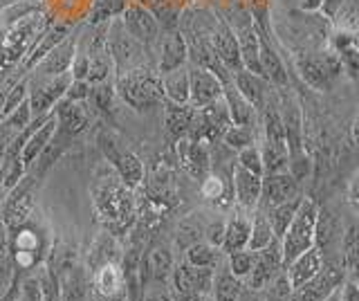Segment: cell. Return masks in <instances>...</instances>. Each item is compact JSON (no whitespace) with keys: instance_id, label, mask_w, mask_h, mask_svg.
Wrapping results in <instances>:
<instances>
[{"instance_id":"9a60e30c","label":"cell","mask_w":359,"mask_h":301,"mask_svg":"<svg viewBox=\"0 0 359 301\" xmlns=\"http://www.w3.org/2000/svg\"><path fill=\"white\" fill-rule=\"evenodd\" d=\"M56 117V135H61L63 142L76 138L90 126V110L88 102H72V99H61L56 108H52Z\"/></svg>"},{"instance_id":"94428289","label":"cell","mask_w":359,"mask_h":301,"mask_svg":"<svg viewBox=\"0 0 359 301\" xmlns=\"http://www.w3.org/2000/svg\"><path fill=\"white\" fill-rule=\"evenodd\" d=\"M3 153H5V151H0V166H3Z\"/></svg>"},{"instance_id":"8d00e7d4","label":"cell","mask_w":359,"mask_h":301,"mask_svg":"<svg viewBox=\"0 0 359 301\" xmlns=\"http://www.w3.org/2000/svg\"><path fill=\"white\" fill-rule=\"evenodd\" d=\"M126 5H128V0H95L93 7H90L88 23L90 25L110 23V20H115L123 14Z\"/></svg>"},{"instance_id":"cb8c5ba5","label":"cell","mask_w":359,"mask_h":301,"mask_svg":"<svg viewBox=\"0 0 359 301\" xmlns=\"http://www.w3.org/2000/svg\"><path fill=\"white\" fill-rule=\"evenodd\" d=\"M173 265L175 263L168 248L153 245L149 252L142 254V286H146L149 281H166V279H171Z\"/></svg>"},{"instance_id":"60d3db41","label":"cell","mask_w":359,"mask_h":301,"mask_svg":"<svg viewBox=\"0 0 359 301\" xmlns=\"http://www.w3.org/2000/svg\"><path fill=\"white\" fill-rule=\"evenodd\" d=\"M357 0H344V3L337 7V12L332 16L334 20V25L339 32H353L355 34V29H357Z\"/></svg>"},{"instance_id":"9c48e42d","label":"cell","mask_w":359,"mask_h":301,"mask_svg":"<svg viewBox=\"0 0 359 301\" xmlns=\"http://www.w3.org/2000/svg\"><path fill=\"white\" fill-rule=\"evenodd\" d=\"M283 270V254H280V241L274 239L261 250H254V263L250 274L245 276V288L263 290L272 279Z\"/></svg>"},{"instance_id":"6da1fadb","label":"cell","mask_w":359,"mask_h":301,"mask_svg":"<svg viewBox=\"0 0 359 301\" xmlns=\"http://www.w3.org/2000/svg\"><path fill=\"white\" fill-rule=\"evenodd\" d=\"M115 241L101 239L93 252V270L88 279V301H126L121 263L117 261Z\"/></svg>"},{"instance_id":"74e56055","label":"cell","mask_w":359,"mask_h":301,"mask_svg":"<svg viewBox=\"0 0 359 301\" xmlns=\"http://www.w3.org/2000/svg\"><path fill=\"white\" fill-rule=\"evenodd\" d=\"M112 74H115V65H112V59L106 50L88 54V74H86L88 83L110 81Z\"/></svg>"},{"instance_id":"c3c4849f","label":"cell","mask_w":359,"mask_h":301,"mask_svg":"<svg viewBox=\"0 0 359 301\" xmlns=\"http://www.w3.org/2000/svg\"><path fill=\"white\" fill-rule=\"evenodd\" d=\"M238 301H269L265 295H263V290H252V288H245Z\"/></svg>"},{"instance_id":"9f6ffc18","label":"cell","mask_w":359,"mask_h":301,"mask_svg":"<svg viewBox=\"0 0 359 301\" xmlns=\"http://www.w3.org/2000/svg\"><path fill=\"white\" fill-rule=\"evenodd\" d=\"M339 293H341V286L337 288V290H332V293H330L328 297H325L323 301H339Z\"/></svg>"},{"instance_id":"f546056e","label":"cell","mask_w":359,"mask_h":301,"mask_svg":"<svg viewBox=\"0 0 359 301\" xmlns=\"http://www.w3.org/2000/svg\"><path fill=\"white\" fill-rule=\"evenodd\" d=\"M321 265H323V254L317 248H314V245H312L310 250L301 252L297 259L285 267L292 288H299L301 283H306L308 279H312L314 274L321 270Z\"/></svg>"},{"instance_id":"d590c367","label":"cell","mask_w":359,"mask_h":301,"mask_svg":"<svg viewBox=\"0 0 359 301\" xmlns=\"http://www.w3.org/2000/svg\"><path fill=\"white\" fill-rule=\"evenodd\" d=\"M184 261L194 267H218L222 263V252L220 248H213L207 241H196L187 248Z\"/></svg>"},{"instance_id":"8992f818","label":"cell","mask_w":359,"mask_h":301,"mask_svg":"<svg viewBox=\"0 0 359 301\" xmlns=\"http://www.w3.org/2000/svg\"><path fill=\"white\" fill-rule=\"evenodd\" d=\"M43 29H45L43 14L25 16V18H20L16 25H11L3 34V39H0V48H3V54H5V65H14L25 59V54L29 52L34 43H36Z\"/></svg>"},{"instance_id":"30bf717a","label":"cell","mask_w":359,"mask_h":301,"mask_svg":"<svg viewBox=\"0 0 359 301\" xmlns=\"http://www.w3.org/2000/svg\"><path fill=\"white\" fill-rule=\"evenodd\" d=\"M341 61L332 52H314L306 54V59L301 61V74L312 88L317 91H328L332 81L341 72Z\"/></svg>"},{"instance_id":"4316f807","label":"cell","mask_w":359,"mask_h":301,"mask_svg":"<svg viewBox=\"0 0 359 301\" xmlns=\"http://www.w3.org/2000/svg\"><path fill=\"white\" fill-rule=\"evenodd\" d=\"M162 104H164V126L168 138L173 142L187 138L191 124H194L196 108L191 104H171V102H162Z\"/></svg>"},{"instance_id":"d6a6232c","label":"cell","mask_w":359,"mask_h":301,"mask_svg":"<svg viewBox=\"0 0 359 301\" xmlns=\"http://www.w3.org/2000/svg\"><path fill=\"white\" fill-rule=\"evenodd\" d=\"M160 76H162L164 102L189 104V70H187V65L166 72V74H160Z\"/></svg>"},{"instance_id":"5bb4252c","label":"cell","mask_w":359,"mask_h":301,"mask_svg":"<svg viewBox=\"0 0 359 301\" xmlns=\"http://www.w3.org/2000/svg\"><path fill=\"white\" fill-rule=\"evenodd\" d=\"M213 272L216 267H194L187 261L173 265L171 270V281H173V295H211L213 286Z\"/></svg>"},{"instance_id":"ee69618b","label":"cell","mask_w":359,"mask_h":301,"mask_svg":"<svg viewBox=\"0 0 359 301\" xmlns=\"http://www.w3.org/2000/svg\"><path fill=\"white\" fill-rule=\"evenodd\" d=\"M238 153V166H243V169L247 171H252V173H258V175H263V158H261V149L256 147V144H252V147H245L241 151H236Z\"/></svg>"},{"instance_id":"f35d334b","label":"cell","mask_w":359,"mask_h":301,"mask_svg":"<svg viewBox=\"0 0 359 301\" xmlns=\"http://www.w3.org/2000/svg\"><path fill=\"white\" fill-rule=\"evenodd\" d=\"M276 236L272 232V225H269V220L265 216L263 209H258L254 214V222H252V232H250V241H247V250H261L265 245L272 243Z\"/></svg>"},{"instance_id":"52a82bcc","label":"cell","mask_w":359,"mask_h":301,"mask_svg":"<svg viewBox=\"0 0 359 301\" xmlns=\"http://www.w3.org/2000/svg\"><path fill=\"white\" fill-rule=\"evenodd\" d=\"M106 52L110 54L112 65H115V74H119V72H126V70L135 68V65H142L146 48L140 46V43L123 29L119 18H115L108 23Z\"/></svg>"},{"instance_id":"ffe728a7","label":"cell","mask_w":359,"mask_h":301,"mask_svg":"<svg viewBox=\"0 0 359 301\" xmlns=\"http://www.w3.org/2000/svg\"><path fill=\"white\" fill-rule=\"evenodd\" d=\"M236 41H238V54H241V63H243V70L247 72H254V74H261V63H258V27L254 25L252 18H247L241 25H231Z\"/></svg>"},{"instance_id":"b9f144b4","label":"cell","mask_w":359,"mask_h":301,"mask_svg":"<svg viewBox=\"0 0 359 301\" xmlns=\"http://www.w3.org/2000/svg\"><path fill=\"white\" fill-rule=\"evenodd\" d=\"M292 283L287 279V272L280 270L272 281H269L265 288H263V295L269 299V301H290V295H292Z\"/></svg>"},{"instance_id":"7a4b0ae2","label":"cell","mask_w":359,"mask_h":301,"mask_svg":"<svg viewBox=\"0 0 359 301\" xmlns=\"http://www.w3.org/2000/svg\"><path fill=\"white\" fill-rule=\"evenodd\" d=\"M95 209L99 214V220L110 232H126L135 220V200L133 189H128L119 180V175L101 178L93 189Z\"/></svg>"},{"instance_id":"3957f363","label":"cell","mask_w":359,"mask_h":301,"mask_svg":"<svg viewBox=\"0 0 359 301\" xmlns=\"http://www.w3.org/2000/svg\"><path fill=\"white\" fill-rule=\"evenodd\" d=\"M115 93L135 110H146L164 102L162 76L146 63L115 74Z\"/></svg>"},{"instance_id":"e0dca14e","label":"cell","mask_w":359,"mask_h":301,"mask_svg":"<svg viewBox=\"0 0 359 301\" xmlns=\"http://www.w3.org/2000/svg\"><path fill=\"white\" fill-rule=\"evenodd\" d=\"M187 70H189V104L194 108H202L222 97V81L213 72L198 68V65H189Z\"/></svg>"},{"instance_id":"680465c9","label":"cell","mask_w":359,"mask_h":301,"mask_svg":"<svg viewBox=\"0 0 359 301\" xmlns=\"http://www.w3.org/2000/svg\"><path fill=\"white\" fill-rule=\"evenodd\" d=\"M7 65H5V54H3V48H0V70H5Z\"/></svg>"},{"instance_id":"11a10c76","label":"cell","mask_w":359,"mask_h":301,"mask_svg":"<svg viewBox=\"0 0 359 301\" xmlns=\"http://www.w3.org/2000/svg\"><path fill=\"white\" fill-rule=\"evenodd\" d=\"M323 0H303V9H310V12H314V9H321Z\"/></svg>"},{"instance_id":"8fae6325","label":"cell","mask_w":359,"mask_h":301,"mask_svg":"<svg viewBox=\"0 0 359 301\" xmlns=\"http://www.w3.org/2000/svg\"><path fill=\"white\" fill-rule=\"evenodd\" d=\"M209 41L213 46V52L218 54V59L231 74L243 70L241 54H238V41H236V34H233L227 18H220L218 14H213L211 27H209Z\"/></svg>"},{"instance_id":"7dc6e473","label":"cell","mask_w":359,"mask_h":301,"mask_svg":"<svg viewBox=\"0 0 359 301\" xmlns=\"http://www.w3.org/2000/svg\"><path fill=\"white\" fill-rule=\"evenodd\" d=\"M339 301H359V288L355 283V279L341 283V293H339Z\"/></svg>"},{"instance_id":"ac0fdd59","label":"cell","mask_w":359,"mask_h":301,"mask_svg":"<svg viewBox=\"0 0 359 301\" xmlns=\"http://www.w3.org/2000/svg\"><path fill=\"white\" fill-rule=\"evenodd\" d=\"M76 46H79V39L67 34L59 46L52 48L45 57L34 65L32 74H39V76H52V74H63V72H70V65L72 59L76 54Z\"/></svg>"},{"instance_id":"7c38bea8","label":"cell","mask_w":359,"mask_h":301,"mask_svg":"<svg viewBox=\"0 0 359 301\" xmlns=\"http://www.w3.org/2000/svg\"><path fill=\"white\" fill-rule=\"evenodd\" d=\"M119 20H121L123 29H126L128 34L146 50L153 48L155 43L160 41V23H157V18L142 5L128 3L126 9H123V14L119 16Z\"/></svg>"},{"instance_id":"f6af8a7d","label":"cell","mask_w":359,"mask_h":301,"mask_svg":"<svg viewBox=\"0 0 359 301\" xmlns=\"http://www.w3.org/2000/svg\"><path fill=\"white\" fill-rule=\"evenodd\" d=\"M90 95V83L83 79H72L70 88L65 91V99H72V102H86Z\"/></svg>"},{"instance_id":"277c9868","label":"cell","mask_w":359,"mask_h":301,"mask_svg":"<svg viewBox=\"0 0 359 301\" xmlns=\"http://www.w3.org/2000/svg\"><path fill=\"white\" fill-rule=\"evenodd\" d=\"M317 214L319 209L314 200L303 198L297 209L294 218L290 220L283 236H280V254H283V270L297 259L301 252L310 250L314 245V227H317Z\"/></svg>"},{"instance_id":"836d02e7","label":"cell","mask_w":359,"mask_h":301,"mask_svg":"<svg viewBox=\"0 0 359 301\" xmlns=\"http://www.w3.org/2000/svg\"><path fill=\"white\" fill-rule=\"evenodd\" d=\"M245 290V283L238 276H233L227 265H218V270L213 272V286H211V297L216 301H238L241 293Z\"/></svg>"},{"instance_id":"d6986e66","label":"cell","mask_w":359,"mask_h":301,"mask_svg":"<svg viewBox=\"0 0 359 301\" xmlns=\"http://www.w3.org/2000/svg\"><path fill=\"white\" fill-rule=\"evenodd\" d=\"M175 144H177V160L182 164V169L194 178H207L211 169V158L205 142L194 138H182Z\"/></svg>"},{"instance_id":"681fc988","label":"cell","mask_w":359,"mask_h":301,"mask_svg":"<svg viewBox=\"0 0 359 301\" xmlns=\"http://www.w3.org/2000/svg\"><path fill=\"white\" fill-rule=\"evenodd\" d=\"M18 276H14L11 279V283H9V288H7V293L0 297V301H18Z\"/></svg>"},{"instance_id":"1f68e13d","label":"cell","mask_w":359,"mask_h":301,"mask_svg":"<svg viewBox=\"0 0 359 301\" xmlns=\"http://www.w3.org/2000/svg\"><path fill=\"white\" fill-rule=\"evenodd\" d=\"M250 232H252V220H247L243 216H231L224 222V239L220 245V252L224 256H229L231 252L245 250L247 241H250Z\"/></svg>"},{"instance_id":"db71d44e","label":"cell","mask_w":359,"mask_h":301,"mask_svg":"<svg viewBox=\"0 0 359 301\" xmlns=\"http://www.w3.org/2000/svg\"><path fill=\"white\" fill-rule=\"evenodd\" d=\"M142 301H173V297L168 293H160V290H157V293H149L146 297H142Z\"/></svg>"},{"instance_id":"f907efd6","label":"cell","mask_w":359,"mask_h":301,"mask_svg":"<svg viewBox=\"0 0 359 301\" xmlns=\"http://www.w3.org/2000/svg\"><path fill=\"white\" fill-rule=\"evenodd\" d=\"M7 245H9V229L5 225V220L0 218V256L7 252Z\"/></svg>"},{"instance_id":"7402d4cb","label":"cell","mask_w":359,"mask_h":301,"mask_svg":"<svg viewBox=\"0 0 359 301\" xmlns=\"http://www.w3.org/2000/svg\"><path fill=\"white\" fill-rule=\"evenodd\" d=\"M258 63H261V72L263 79L267 83H272L276 88H287L290 79H287V70L283 65V59L278 57L276 50L269 46V41L265 39V34L258 29Z\"/></svg>"},{"instance_id":"ba28073f","label":"cell","mask_w":359,"mask_h":301,"mask_svg":"<svg viewBox=\"0 0 359 301\" xmlns=\"http://www.w3.org/2000/svg\"><path fill=\"white\" fill-rule=\"evenodd\" d=\"M344 281H346V270L341 265V259H337V261L323 259L321 270L312 279H308L306 283H301L299 288L292 290L290 301H323Z\"/></svg>"},{"instance_id":"f5cc1de1","label":"cell","mask_w":359,"mask_h":301,"mask_svg":"<svg viewBox=\"0 0 359 301\" xmlns=\"http://www.w3.org/2000/svg\"><path fill=\"white\" fill-rule=\"evenodd\" d=\"M175 301H216L211 295H200V293H194V295H180L175 297Z\"/></svg>"},{"instance_id":"4dcf8cb0","label":"cell","mask_w":359,"mask_h":301,"mask_svg":"<svg viewBox=\"0 0 359 301\" xmlns=\"http://www.w3.org/2000/svg\"><path fill=\"white\" fill-rule=\"evenodd\" d=\"M54 133H56V117H54V113H50V117L32 133L25 144H22L20 160H22V164H25V169H29V166L36 162V158L45 151V147L50 144V140L54 138Z\"/></svg>"},{"instance_id":"484cf974","label":"cell","mask_w":359,"mask_h":301,"mask_svg":"<svg viewBox=\"0 0 359 301\" xmlns=\"http://www.w3.org/2000/svg\"><path fill=\"white\" fill-rule=\"evenodd\" d=\"M67 34H70V25H65V23H56V25L45 27L41 32V36L36 39V43H34V46L29 48V52L25 54V59L20 61L22 68H25L27 72H32L34 65H36L52 48L59 46Z\"/></svg>"},{"instance_id":"7bdbcfd3","label":"cell","mask_w":359,"mask_h":301,"mask_svg":"<svg viewBox=\"0 0 359 301\" xmlns=\"http://www.w3.org/2000/svg\"><path fill=\"white\" fill-rule=\"evenodd\" d=\"M252 263H254V252L247 250V248L245 250H238V252H231L227 256V270L233 276H238L241 281H245V276L250 274Z\"/></svg>"},{"instance_id":"bcb514c9","label":"cell","mask_w":359,"mask_h":301,"mask_svg":"<svg viewBox=\"0 0 359 301\" xmlns=\"http://www.w3.org/2000/svg\"><path fill=\"white\" fill-rule=\"evenodd\" d=\"M205 239H207L209 245H213V248H220L222 239H224V222L222 220L211 222V225L205 229Z\"/></svg>"},{"instance_id":"816d5d0a","label":"cell","mask_w":359,"mask_h":301,"mask_svg":"<svg viewBox=\"0 0 359 301\" xmlns=\"http://www.w3.org/2000/svg\"><path fill=\"white\" fill-rule=\"evenodd\" d=\"M341 3H344V0H323V5H321L323 14L328 16V18H332V16H334V12H337V7H339Z\"/></svg>"},{"instance_id":"e575fe53","label":"cell","mask_w":359,"mask_h":301,"mask_svg":"<svg viewBox=\"0 0 359 301\" xmlns=\"http://www.w3.org/2000/svg\"><path fill=\"white\" fill-rule=\"evenodd\" d=\"M301 200H303V196L297 194L294 198L285 200V203H278V205L269 207V209H263V211H265V216H267V220H269V225H272V232H274V236H276V239L283 236L285 227L290 225V220L294 218V214H297V209H299V205H301Z\"/></svg>"},{"instance_id":"ab89813d","label":"cell","mask_w":359,"mask_h":301,"mask_svg":"<svg viewBox=\"0 0 359 301\" xmlns=\"http://www.w3.org/2000/svg\"><path fill=\"white\" fill-rule=\"evenodd\" d=\"M222 142L227 144L231 151H241L245 147H252V144H254V128L252 126L231 124L227 131L222 133Z\"/></svg>"},{"instance_id":"603a6c76","label":"cell","mask_w":359,"mask_h":301,"mask_svg":"<svg viewBox=\"0 0 359 301\" xmlns=\"http://www.w3.org/2000/svg\"><path fill=\"white\" fill-rule=\"evenodd\" d=\"M160 63H157V72L166 74L171 70L182 68L189 63L187 57V41L180 29H171L166 36H160Z\"/></svg>"},{"instance_id":"2e32d148","label":"cell","mask_w":359,"mask_h":301,"mask_svg":"<svg viewBox=\"0 0 359 301\" xmlns=\"http://www.w3.org/2000/svg\"><path fill=\"white\" fill-rule=\"evenodd\" d=\"M301 194L299 180L290 171H280V173H263L261 178V198H258V207L269 209L278 203H285V200L294 198Z\"/></svg>"},{"instance_id":"5b68a950","label":"cell","mask_w":359,"mask_h":301,"mask_svg":"<svg viewBox=\"0 0 359 301\" xmlns=\"http://www.w3.org/2000/svg\"><path fill=\"white\" fill-rule=\"evenodd\" d=\"M72 83V74H52V76H39L32 74L27 79V104L32 117H41L52 113V108L65 97V91Z\"/></svg>"},{"instance_id":"4fadbf2b","label":"cell","mask_w":359,"mask_h":301,"mask_svg":"<svg viewBox=\"0 0 359 301\" xmlns=\"http://www.w3.org/2000/svg\"><path fill=\"white\" fill-rule=\"evenodd\" d=\"M99 142H101V149H104L108 162L112 164V169H115V173L119 175V180L128 189H137L144 180V166L137 155L130 151L117 149V144L106 135H101Z\"/></svg>"},{"instance_id":"91938a15","label":"cell","mask_w":359,"mask_h":301,"mask_svg":"<svg viewBox=\"0 0 359 301\" xmlns=\"http://www.w3.org/2000/svg\"><path fill=\"white\" fill-rule=\"evenodd\" d=\"M0 196H3V175H0Z\"/></svg>"},{"instance_id":"d4e9b609","label":"cell","mask_w":359,"mask_h":301,"mask_svg":"<svg viewBox=\"0 0 359 301\" xmlns=\"http://www.w3.org/2000/svg\"><path fill=\"white\" fill-rule=\"evenodd\" d=\"M261 178L258 173H252L236 164L231 173V194L238 200V205L245 209H256L258 198H261Z\"/></svg>"},{"instance_id":"f1b7e54d","label":"cell","mask_w":359,"mask_h":301,"mask_svg":"<svg viewBox=\"0 0 359 301\" xmlns=\"http://www.w3.org/2000/svg\"><path fill=\"white\" fill-rule=\"evenodd\" d=\"M222 102H224V106H227V110H229L231 124L254 126V121H256V108L238 93V88L233 86V81L222 83Z\"/></svg>"},{"instance_id":"44dd1931","label":"cell","mask_w":359,"mask_h":301,"mask_svg":"<svg viewBox=\"0 0 359 301\" xmlns=\"http://www.w3.org/2000/svg\"><path fill=\"white\" fill-rule=\"evenodd\" d=\"M34 211V200L27 187H14L11 189V196L3 203V211H0V218L5 220L7 229H18L20 225L29 222V216Z\"/></svg>"},{"instance_id":"6f0895ef","label":"cell","mask_w":359,"mask_h":301,"mask_svg":"<svg viewBox=\"0 0 359 301\" xmlns=\"http://www.w3.org/2000/svg\"><path fill=\"white\" fill-rule=\"evenodd\" d=\"M9 88V86H7ZM7 88H0V117H3V104H5V95H7Z\"/></svg>"},{"instance_id":"83f0119b","label":"cell","mask_w":359,"mask_h":301,"mask_svg":"<svg viewBox=\"0 0 359 301\" xmlns=\"http://www.w3.org/2000/svg\"><path fill=\"white\" fill-rule=\"evenodd\" d=\"M233 86L238 88V93L250 102L256 110H261L267 102V93H269V83L263 79L261 74L247 72V70H238L231 74Z\"/></svg>"}]
</instances>
